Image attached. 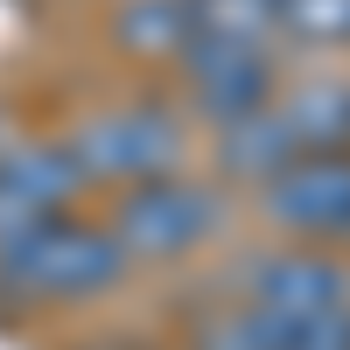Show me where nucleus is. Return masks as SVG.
<instances>
[{"instance_id": "nucleus-1", "label": "nucleus", "mask_w": 350, "mask_h": 350, "mask_svg": "<svg viewBox=\"0 0 350 350\" xmlns=\"http://www.w3.org/2000/svg\"><path fill=\"white\" fill-rule=\"evenodd\" d=\"M133 273L126 245L98 217H36L28 231L0 239V301L8 308H77L120 295Z\"/></svg>"}, {"instance_id": "nucleus-2", "label": "nucleus", "mask_w": 350, "mask_h": 350, "mask_svg": "<svg viewBox=\"0 0 350 350\" xmlns=\"http://www.w3.org/2000/svg\"><path fill=\"white\" fill-rule=\"evenodd\" d=\"M64 148L84 175V189L105 183V189H133V183H154V175H175L189 161V120L161 98H126V105H105V112H84V120L64 133Z\"/></svg>"}, {"instance_id": "nucleus-3", "label": "nucleus", "mask_w": 350, "mask_h": 350, "mask_svg": "<svg viewBox=\"0 0 350 350\" xmlns=\"http://www.w3.org/2000/svg\"><path fill=\"white\" fill-rule=\"evenodd\" d=\"M112 239L126 245L133 267H161V259H183L196 245H211L231 231V196L224 183H203V175H154V183H133L112 203Z\"/></svg>"}, {"instance_id": "nucleus-4", "label": "nucleus", "mask_w": 350, "mask_h": 350, "mask_svg": "<svg viewBox=\"0 0 350 350\" xmlns=\"http://www.w3.org/2000/svg\"><path fill=\"white\" fill-rule=\"evenodd\" d=\"M175 77H183V120H203L211 133L280 98L273 42H217V36H196L183 49V64H175Z\"/></svg>"}, {"instance_id": "nucleus-5", "label": "nucleus", "mask_w": 350, "mask_h": 350, "mask_svg": "<svg viewBox=\"0 0 350 350\" xmlns=\"http://www.w3.org/2000/svg\"><path fill=\"white\" fill-rule=\"evenodd\" d=\"M259 217L287 245H350V154H301L259 183Z\"/></svg>"}, {"instance_id": "nucleus-6", "label": "nucleus", "mask_w": 350, "mask_h": 350, "mask_svg": "<svg viewBox=\"0 0 350 350\" xmlns=\"http://www.w3.org/2000/svg\"><path fill=\"white\" fill-rule=\"evenodd\" d=\"M231 295L273 308L287 323H315V315L350 308V273H343V259L329 245H273V252H259V259L239 267Z\"/></svg>"}, {"instance_id": "nucleus-7", "label": "nucleus", "mask_w": 350, "mask_h": 350, "mask_svg": "<svg viewBox=\"0 0 350 350\" xmlns=\"http://www.w3.org/2000/svg\"><path fill=\"white\" fill-rule=\"evenodd\" d=\"M77 196H84V175L64 148V133L56 140H8L0 148V239L28 231L36 217L70 211Z\"/></svg>"}, {"instance_id": "nucleus-8", "label": "nucleus", "mask_w": 350, "mask_h": 350, "mask_svg": "<svg viewBox=\"0 0 350 350\" xmlns=\"http://www.w3.org/2000/svg\"><path fill=\"white\" fill-rule=\"evenodd\" d=\"M211 161H217L224 183L259 189V183H273L287 161H301V140H295L280 105H259V112H245V120H231V126L211 133Z\"/></svg>"}, {"instance_id": "nucleus-9", "label": "nucleus", "mask_w": 350, "mask_h": 350, "mask_svg": "<svg viewBox=\"0 0 350 350\" xmlns=\"http://www.w3.org/2000/svg\"><path fill=\"white\" fill-rule=\"evenodd\" d=\"M189 42H196L189 0H120L112 8V49L133 64H183Z\"/></svg>"}, {"instance_id": "nucleus-10", "label": "nucleus", "mask_w": 350, "mask_h": 350, "mask_svg": "<svg viewBox=\"0 0 350 350\" xmlns=\"http://www.w3.org/2000/svg\"><path fill=\"white\" fill-rule=\"evenodd\" d=\"M287 126H295L301 154H350V84L336 77H308V84H280Z\"/></svg>"}, {"instance_id": "nucleus-11", "label": "nucleus", "mask_w": 350, "mask_h": 350, "mask_svg": "<svg viewBox=\"0 0 350 350\" xmlns=\"http://www.w3.org/2000/svg\"><path fill=\"white\" fill-rule=\"evenodd\" d=\"M189 350H295V323L259 301H217L211 315L189 323Z\"/></svg>"}, {"instance_id": "nucleus-12", "label": "nucleus", "mask_w": 350, "mask_h": 350, "mask_svg": "<svg viewBox=\"0 0 350 350\" xmlns=\"http://www.w3.org/2000/svg\"><path fill=\"white\" fill-rule=\"evenodd\" d=\"M196 36L217 42H280V0H189Z\"/></svg>"}, {"instance_id": "nucleus-13", "label": "nucleus", "mask_w": 350, "mask_h": 350, "mask_svg": "<svg viewBox=\"0 0 350 350\" xmlns=\"http://www.w3.org/2000/svg\"><path fill=\"white\" fill-rule=\"evenodd\" d=\"M280 36L295 42H350V0H280Z\"/></svg>"}, {"instance_id": "nucleus-14", "label": "nucleus", "mask_w": 350, "mask_h": 350, "mask_svg": "<svg viewBox=\"0 0 350 350\" xmlns=\"http://www.w3.org/2000/svg\"><path fill=\"white\" fill-rule=\"evenodd\" d=\"M295 350H350V308L315 315V323H295Z\"/></svg>"}, {"instance_id": "nucleus-15", "label": "nucleus", "mask_w": 350, "mask_h": 350, "mask_svg": "<svg viewBox=\"0 0 350 350\" xmlns=\"http://www.w3.org/2000/svg\"><path fill=\"white\" fill-rule=\"evenodd\" d=\"M84 350H148L140 336H105V343H84Z\"/></svg>"}]
</instances>
